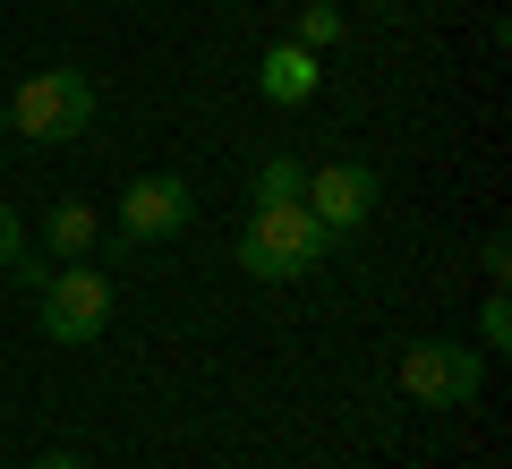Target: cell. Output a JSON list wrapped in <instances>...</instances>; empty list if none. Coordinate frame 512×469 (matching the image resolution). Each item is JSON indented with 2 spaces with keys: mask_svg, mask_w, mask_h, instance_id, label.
I'll return each instance as SVG.
<instances>
[{
  "mask_svg": "<svg viewBox=\"0 0 512 469\" xmlns=\"http://www.w3.org/2000/svg\"><path fill=\"white\" fill-rule=\"evenodd\" d=\"M333 248V231L308 214V205H256L248 222H239V265L256 273V282H299V273H316Z\"/></svg>",
  "mask_w": 512,
  "mask_h": 469,
  "instance_id": "6da1fadb",
  "label": "cell"
},
{
  "mask_svg": "<svg viewBox=\"0 0 512 469\" xmlns=\"http://www.w3.org/2000/svg\"><path fill=\"white\" fill-rule=\"evenodd\" d=\"M86 120H94V77L86 69H35L18 94H9V128L35 137V145L86 137Z\"/></svg>",
  "mask_w": 512,
  "mask_h": 469,
  "instance_id": "7a4b0ae2",
  "label": "cell"
},
{
  "mask_svg": "<svg viewBox=\"0 0 512 469\" xmlns=\"http://www.w3.org/2000/svg\"><path fill=\"white\" fill-rule=\"evenodd\" d=\"M111 273H94V265H60L52 282L35 290V325H43V342H60V350H86V342H103V325H111Z\"/></svg>",
  "mask_w": 512,
  "mask_h": 469,
  "instance_id": "3957f363",
  "label": "cell"
},
{
  "mask_svg": "<svg viewBox=\"0 0 512 469\" xmlns=\"http://www.w3.org/2000/svg\"><path fill=\"white\" fill-rule=\"evenodd\" d=\"M393 384L419 410H470L478 384H487V359H478V342H410L402 367H393Z\"/></svg>",
  "mask_w": 512,
  "mask_h": 469,
  "instance_id": "277c9868",
  "label": "cell"
},
{
  "mask_svg": "<svg viewBox=\"0 0 512 469\" xmlns=\"http://www.w3.org/2000/svg\"><path fill=\"white\" fill-rule=\"evenodd\" d=\"M299 205H308V214L325 222L333 239H350V231H359V222L384 205V180H376V163H316V171H308V197H299Z\"/></svg>",
  "mask_w": 512,
  "mask_h": 469,
  "instance_id": "5b68a950",
  "label": "cell"
},
{
  "mask_svg": "<svg viewBox=\"0 0 512 469\" xmlns=\"http://www.w3.org/2000/svg\"><path fill=\"white\" fill-rule=\"evenodd\" d=\"M188 214H197V197H188L180 171H146V180L120 188V239H137V248H154V239L188 231Z\"/></svg>",
  "mask_w": 512,
  "mask_h": 469,
  "instance_id": "8992f818",
  "label": "cell"
},
{
  "mask_svg": "<svg viewBox=\"0 0 512 469\" xmlns=\"http://www.w3.org/2000/svg\"><path fill=\"white\" fill-rule=\"evenodd\" d=\"M316 86H325V52H308V43H274V52L256 60V94H265L274 111L316 103Z\"/></svg>",
  "mask_w": 512,
  "mask_h": 469,
  "instance_id": "52a82bcc",
  "label": "cell"
},
{
  "mask_svg": "<svg viewBox=\"0 0 512 469\" xmlns=\"http://www.w3.org/2000/svg\"><path fill=\"white\" fill-rule=\"evenodd\" d=\"M94 239H103V214H94V205L60 197L52 214H43V256H52V265H86Z\"/></svg>",
  "mask_w": 512,
  "mask_h": 469,
  "instance_id": "ba28073f",
  "label": "cell"
},
{
  "mask_svg": "<svg viewBox=\"0 0 512 469\" xmlns=\"http://www.w3.org/2000/svg\"><path fill=\"white\" fill-rule=\"evenodd\" d=\"M248 197L256 205H299V197H308V163H299V154H265L256 180H248Z\"/></svg>",
  "mask_w": 512,
  "mask_h": 469,
  "instance_id": "9c48e42d",
  "label": "cell"
},
{
  "mask_svg": "<svg viewBox=\"0 0 512 469\" xmlns=\"http://www.w3.org/2000/svg\"><path fill=\"white\" fill-rule=\"evenodd\" d=\"M291 43H308V52H333V43H342V9H333V0H308Z\"/></svg>",
  "mask_w": 512,
  "mask_h": 469,
  "instance_id": "30bf717a",
  "label": "cell"
},
{
  "mask_svg": "<svg viewBox=\"0 0 512 469\" xmlns=\"http://www.w3.org/2000/svg\"><path fill=\"white\" fill-rule=\"evenodd\" d=\"M478 350H512V299H504V282H495L487 307H478Z\"/></svg>",
  "mask_w": 512,
  "mask_h": 469,
  "instance_id": "8fae6325",
  "label": "cell"
},
{
  "mask_svg": "<svg viewBox=\"0 0 512 469\" xmlns=\"http://www.w3.org/2000/svg\"><path fill=\"white\" fill-rule=\"evenodd\" d=\"M26 256V231H18V205H0V273Z\"/></svg>",
  "mask_w": 512,
  "mask_h": 469,
  "instance_id": "7c38bea8",
  "label": "cell"
},
{
  "mask_svg": "<svg viewBox=\"0 0 512 469\" xmlns=\"http://www.w3.org/2000/svg\"><path fill=\"white\" fill-rule=\"evenodd\" d=\"M478 265H487V273H495V282H504V273H512V239H504V231H495V239H487V248H478Z\"/></svg>",
  "mask_w": 512,
  "mask_h": 469,
  "instance_id": "4fadbf2b",
  "label": "cell"
},
{
  "mask_svg": "<svg viewBox=\"0 0 512 469\" xmlns=\"http://www.w3.org/2000/svg\"><path fill=\"white\" fill-rule=\"evenodd\" d=\"M9 273H18L26 290H43V282H52V256H18V265H9Z\"/></svg>",
  "mask_w": 512,
  "mask_h": 469,
  "instance_id": "5bb4252c",
  "label": "cell"
},
{
  "mask_svg": "<svg viewBox=\"0 0 512 469\" xmlns=\"http://www.w3.org/2000/svg\"><path fill=\"white\" fill-rule=\"evenodd\" d=\"M35 469H94V461H86V452H43Z\"/></svg>",
  "mask_w": 512,
  "mask_h": 469,
  "instance_id": "9a60e30c",
  "label": "cell"
},
{
  "mask_svg": "<svg viewBox=\"0 0 512 469\" xmlns=\"http://www.w3.org/2000/svg\"><path fill=\"white\" fill-rule=\"evenodd\" d=\"M0 137H9V103H0Z\"/></svg>",
  "mask_w": 512,
  "mask_h": 469,
  "instance_id": "2e32d148",
  "label": "cell"
}]
</instances>
